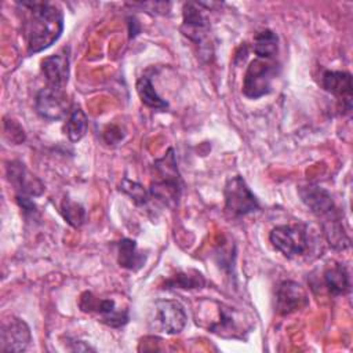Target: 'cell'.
<instances>
[{
  "instance_id": "cell-1",
  "label": "cell",
  "mask_w": 353,
  "mask_h": 353,
  "mask_svg": "<svg viewBox=\"0 0 353 353\" xmlns=\"http://www.w3.org/2000/svg\"><path fill=\"white\" fill-rule=\"evenodd\" d=\"M18 4L28 11L23 22L28 54H36L51 47L63 32L61 8L48 1H21Z\"/></svg>"
},
{
  "instance_id": "cell-2",
  "label": "cell",
  "mask_w": 353,
  "mask_h": 353,
  "mask_svg": "<svg viewBox=\"0 0 353 353\" xmlns=\"http://www.w3.org/2000/svg\"><path fill=\"white\" fill-rule=\"evenodd\" d=\"M199 305L200 310L210 313L208 316H196V323L207 331L222 338H243L244 332L251 330V319L241 310L228 306L216 301H204Z\"/></svg>"
},
{
  "instance_id": "cell-3",
  "label": "cell",
  "mask_w": 353,
  "mask_h": 353,
  "mask_svg": "<svg viewBox=\"0 0 353 353\" xmlns=\"http://www.w3.org/2000/svg\"><path fill=\"white\" fill-rule=\"evenodd\" d=\"M153 168L159 178L150 183V197L159 200L167 207H174L181 196V176L178 172L174 149L170 148L161 159L156 160Z\"/></svg>"
},
{
  "instance_id": "cell-4",
  "label": "cell",
  "mask_w": 353,
  "mask_h": 353,
  "mask_svg": "<svg viewBox=\"0 0 353 353\" xmlns=\"http://www.w3.org/2000/svg\"><path fill=\"white\" fill-rule=\"evenodd\" d=\"M203 3L188 1L183 4L182 8V26L181 32L186 36L190 41L199 46V51L201 55L212 54L211 48V25L210 19L205 14Z\"/></svg>"
},
{
  "instance_id": "cell-5",
  "label": "cell",
  "mask_w": 353,
  "mask_h": 353,
  "mask_svg": "<svg viewBox=\"0 0 353 353\" xmlns=\"http://www.w3.org/2000/svg\"><path fill=\"white\" fill-rule=\"evenodd\" d=\"M279 66L273 59H252L244 73L243 94L250 99H258L268 95L273 88Z\"/></svg>"
},
{
  "instance_id": "cell-6",
  "label": "cell",
  "mask_w": 353,
  "mask_h": 353,
  "mask_svg": "<svg viewBox=\"0 0 353 353\" xmlns=\"http://www.w3.org/2000/svg\"><path fill=\"white\" fill-rule=\"evenodd\" d=\"M80 307L83 312L94 313L98 321L112 328H120L128 323V309L119 305L113 298H98L90 291L80 296Z\"/></svg>"
},
{
  "instance_id": "cell-7",
  "label": "cell",
  "mask_w": 353,
  "mask_h": 353,
  "mask_svg": "<svg viewBox=\"0 0 353 353\" xmlns=\"http://www.w3.org/2000/svg\"><path fill=\"white\" fill-rule=\"evenodd\" d=\"M272 245L285 258H295L303 255L309 248L307 230L305 225H279L269 233Z\"/></svg>"
},
{
  "instance_id": "cell-8",
  "label": "cell",
  "mask_w": 353,
  "mask_h": 353,
  "mask_svg": "<svg viewBox=\"0 0 353 353\" xmlns=\"http://www.w3.org/2000/svg\"><path fill=\"white\" fill-rule=\"evenodd\" d=\"M225 210L233 216L247 215L259 211L261 205L243 176L234 175L226 181L223 188Z\"/></svg>"
},
{
  "instance_id": "cell-9",
  "label": "cell",
  "mask_w": 353,
  "mask_h": 353,
  "mask_svg": "<svg viewBox=\"0 0 353 353\" xmlns=\"http://www.w3.org/2000/svg\"><path fill=\"white\" fill-rule=\"evenodd\" d=\"M186 320V312L181 302L174 299H159L154 302L150 317V324L154 330L175 335L185 328Z\"/></svg>"
},
{
  "instance_id": "cell-10",
  "label": "cell",
  "mask_w": 353,
  "mask_h": 353,
  "mask_svg": "<svg viewBox=\"0 0 353 353\" xmlns=\"http://www.w3.org/2000/svg\"><path fill=\"white\" fill-rule=\"evenodd\" d=\"M34 109L40 117L48 121H55L68 117L72 106L63 88L47 85L36 94Z\"/></svg>"
},
{
  "instance_id": "cell-11",
  "label": "cell",
  "mask_w": 353,
  "mask_h": 353,
  "mask_svg": "<svg viewBox=\"0 0 353 353\" xmlns=\"http://www.w3.org/2000/svg\"><path fill=\"white\" fill-rule=\"evenodd\" d=\"M298 194H299L302 203L320 221H324L327 218H331V216L339 214L330 192L316 183L299 186Z\"/></svg>"
},
{
  "instance_id": "cell-12",
  "label": "cell",
  "mask_w": 353,
  "mask_h": 353,
  "mask_svg": "<svg viewBox=\"0 0 353 353\" xmlns=\"http://www.w3.org/2000/svg\"><path fill=\"white\" fill-rule=\"evenodd\" d=\"M309 296L306 290L296 281L284 280L276 290V312L281 316L291 314L306 307Z\"/></svg>"
},
{
  "instance_id": "cell-13",
  "label": "cell",
  "mask_w": 353,
  "mask_h": 353,
  "mask_svg": "<svg viewBox=\"0 0 353 353\" xmlns=\"http://www.w3.org/2000/svg\"><path fill=\"white\" fill-rule=\"evenodd\" d=\"M6 172L17 194L32 197L40 196L44 192L43 182L37 176H34L19 160H12L7 163Z\"/></svg>"
},
{
  "instance_id": "cell-14",
  "label": "cell",
  "mask_w": 353,
  "mask_h": 353,
  "mask_svg": "<svg viewBox=\"0 0 353 353\" xmlns=\"http://www.w3.org/2000/svg\"><path fill=\"white\" fill-rule=\"evenodd\" d=\"M32 342L29 325L18 317H11L1 325V352H23Z\"/></svg>"
},
{
  "instance_id": "cell-15",
  "label": "cell",
  "mask_w": 353,
  "mask_h": 353,
  "mask_svg": "<svg viewBox=\"0 0 353 353\" xmlns=\"http://www.w3.org/2000/svg\"><path fill=\"white\" fill-rule=\"evenodd\" d=\"M321 87L342 103V110L347 113L352 110L353 84L350 73L342 70H325L321 74Z\"/></svg>"
},
{
  "instance_id": "cell-16",
  "label": "cell",
  "mask_w": 353,
  "mask_h": 353,
  "mask_svg": "<svg viewBox=\"0 0 353 353\" xmlns=\"http://www.w3.org/2000/svg\"><path fill=\"white\" fill-rule=\"evenodd\" d=\"M41 73L46 77L47 85L54 88H65L69 80V57L65 50L46 57L41 61Z\"/></svg>"
},
{
  "instance_id": "cell-17",
  "label": "cell",
  "mask_w": 353,
  "mask_h": 353,
  "mask_svg": "<svg viewBox=\"0 0 353 353\" xmlns=\"http://www.w3.org/2000/svg\"><path fill=\"white\" fill-rule=\"evenodd\" d=\"M323 280L327 291L334 296L345 295L350 290L349 272L342 263L330 265L323 273Z\"/></svg>"
},
{
  "instance_id": "cell-18",
  "label": "cell",
  "mask_w": 353,
  "mask_h": 353,
  "mask_svg": "<svg viewBox=\"0 0 353 353\" xmlns=\"http://www.w3.org/2000/svg\"><path fill=\"white\" fill-rule=\"evenodd\" d=\"M117 262L121 268L137 272L143 268L146 255L138 250L135 240L123 239L117 243Z\"/></svg>"
},
{
  "instance_id": "cell-19",
  "label": "cell",
  "mask_w": 353,
  "mask_h": 353,
  "mask_svg": "<svg viewBox=\"0 0 353 353\" xmlns=\"http://www.w3.org/2000/svg\"><path fill=\"white\" fill-rule=\"evenodd\" d=\"M87 130H88V117L79 105H74L66 117L63 131L69 138V141L77 142L85 135Z\"/></svg>"
},
{
  "instance_id": "cell-20",
  "label": "cell",
  "mask_w": 353,
  "mask_h": 353,
  "mask_svg": "<svg viewBox=\"0 0 353 353\" xmlns=\"http://www.w3.org/2000/svg\"><path fill=\"white\" fill-rule=\"evenodd\" d=\"M252 51L256 58L273 59L279 51V36L270 29L261 30L254 37Z\"/></svg>"
},
{
  "instance_id": "cell-21",
  "label": "cell",
  "mask_w": 353,
  "mask_h": 353,
  "mask_svg": "<svg viewBox=\"0 0 353 353\" xmlns=\"http://www.w3.org/2000/svg\"><path fill=\"white\" fill-rule=\"evenodd\" d=\"M135 88H137V94H138L141 102L145 106H148L150 109H156V110H165L168 108V103L156 92L150 77L141 76L137 80Z\"/></svg>"
},
{
  "instance_id": "cell-22",
  "label": "cell",
  "mask_w": 353,
  "mask_h": 353,
  "mask_svg": "<svg viewBox=\"0 0 353 353\" xmlns=\"http://www.w3.org/2000/svg\"><path fill=\"white\" fill-rule=\"evenodd\" d=\"M203 285H204V277L201 273L196 270L181 272L165 281V288L193 290V288H201Z\"/></svg>"
},
{
  "instance_id": "cell-23",
  "label": "cell",
  "mask_w": 353,
  "mask_h": 353,
  "mask_svg": "<svg viewBox=\"0 0 353 353\" xmlns=\"http://www.w3.org/2000/svg\"><path fill=\"white\" fill-rule=\"evenodd\" d=\"M61 212L63 219L73 228H80L85 221V210L81 204L65 197L61 204Z\"/></svg>"
},
{
  "instance_id": "cell-24",
  "label": "cell",
  "mask_w": 353,
  "mask_h": 353,
  "mask_svg": "<svg viewBox=\"0 0 353 353\" xmlns=\"http://www.w3.org/2000/svg\"><path fill=\"white\" fill-rule=\"evenodd\" d=\"M120 190L124 192L127 196L131 197V200L138 204V205H142V204H146L150 199V194H149V190H146L139 182H135V181H130L128 178H124L120 183Z\"/></svg>"
},
{
  "instance_id": "cell-25",
  "label": "cell",
  "mask_w": 353,
  "mask_h": 353,
  "mask_svg": "<svg viewBox=\"0 0 353 353\" xmlns=\"http://www.w3.org/2000/svg\"><path fill=\"white\" fill-rule=\"evenodd\" d=\"M17 203L18 205L23 210V212L28 215H33L37 212V208H36V204L32 201V199L29 196H22V194H17Z\"/></svg>"
}]
</instances>
